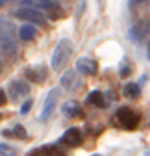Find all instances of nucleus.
<instances>
[{
  "mask_svg": "<svg viewBox=\"0 0 150 156\" xmlns=\"http://www.w3.org/2000/svg\"><path fill=\"white\" fill-rule=\"evenodd\" d=\"M58 97H60V91H58V89H50V91H48V95L45 97L43 108H41V115H39L41 121H48V119H50V115H52V112H54V106H56Z\"/></svg>",
  "mask_w": 150,
  "mask_h": 156,
  "instance_id": "423d86ee",
  "label": "nucleus"
},
{
  "mask_svg": "<svg viewBox=\"0 0 150 156\" xmlns=\"http://www.w3.org/2000/svg\"><path fill=\"white\" fill-rule=\"evenodd\" d=\"M145 156H150V151H148V152H146V154H145Z\"/></svg>",
  "mask_w": 150,
  "mask_h": 156,
  "instance_id": "a878e982",
  "label": "nucleus"
},
{
  "mask_svg": "<svg viewBox=\"0 0 150 156\" xmlns=\"http://www.w3.org/2000/svg\"><path fill=\"white\" fill-rule=\"evenodd\" d=\"M70 54H72V45H70V41H69V39H61V41L56 45L54 52H52V60H50L52 69H54V71H61V69L67 65Z\"/></svg>",
  "mask_w": 150,
  "mask_h": 156,
  "instance_id": "f03ea898",
  "label": "nucleus"
},
{
  "mask_svg": "<svg viewBox=\"0 0 150 156\" xmlns=\"http://www.w3.org/2000/svg\"><path fill=\"white\" fill-rule=\"evenodd\" d=\"M24 74H26V80H30L33 84H41V82L46 80V74L48 73H46V67L45 65H35V67L26 69Z\"/></svg>",
  "mask_w": 150,
  "mask_h": 156,
  "instance_id": "1a4fd4ad",
  "label": "nucleus"
},
{
  "mask_svg": "<svg viewBox=\"0 0 150 156\" xmlns=\"http://www.w3.org/2000/svg\"><path fill=\"white\" fill-rule=\"evenodd\" d=\"M2 4H4V0H0V6H2Z\"/></svg>",
  "mask_w": 150,
  "mask_h": 156,
  "instance_id": "bb28decb",
  "label": "nucleus"
},
{
  "mask_svg": "<svg viewBox=\"0 0 150 156\" xmlns=\"http://www.w3.org/2000/svg\"><path fill=\"white\" fill-rule=\"evenodd\" d=\"M32 106H33V101H32V99H28V101L21 106V113H22V115H26V113L32 110Z\"/></svg>",
  "mask_w": 150,
  "mask_h": 156,
  "instance_id": "aec40b11",
  "label": "nucleus"
},
{
  "mask_svg": "<svg viewBox=\"0 0 150 156\" xmlns=\"http://www.w3.org/2000/svg\"><path fill=\"white\" fill-rule=\"evenodd\" d=\"M4 2H8V0H4Z\"/></svg>",
  "mask_w": 150,
  "mask_h": 156,
  "instance_id": "cd10ccee",
  "label": "nucleus"
},
{
  "mask_svg": "<svg viewBox=\"0 0 150 156\" xmlns=\"http://www.w3.org/2000/svg\"><path fill=\"white\" fill-rule=\"evenodd\" d=\"M145 2H148V0H128L130 6H139V4H145Z\"/></svg>",
  "mask_w": 150,
  "mask_h": 156,
  "instance_id": "5701e85b",
  "label": "nucleus"
},
{
  "mask_svg": "<svg viewBox=\"0 0 150 156\" xmlns=\"http://www.w3.org/2000/svg\"><path fill=\"white\" fill-rule=\"evenodd\" d=\"M2 69H4V63H2V60H0V74H2Z\"/></svg>",
  "mask_w": 150,
  "mask_h": 156,
  "instance_id": "393cba45",
  "label": "nucleus"
},
{
  "mask_svg": "<svg viewBox=\"0 0 150 156\" xmlns=\"http://www.w3.org/2000/svg\"><path fill=\"white\" fill-rule=\"evenodd\" d=\"M61 86L67 89V91H70V89H74L78 86V76H76V71H67L63 76H61Z\"/></svg>",
  "mask_w": 150,
  "mask_h": 156,
  "instance_id": "4468645a",
  "label": "nucleus"
},
{
  "mask_svg": "<svg viewBox=\"0 0 150 156\" xmlns=\"http://www.w3.org/2000/svg\"><path fill=\"white\" fill-rule=\"evenodd\" d=\"M8 93L11 101H19L30 93V84L26 80H11L8 86Z\"/></svg>",
  "mask_w": 150,
  "mask_h": 156,
  "instance_id": "39448f33",
  "label": "nucleus"
},
{
  "mask_svg": "<svg viewBox=\"0 0 150 156\" xmlns=\"http://www.w3.org/2000/svg\"><path fill=\"white\" fill-rule=\"evenodd\" d=\"M87 101L93 104V106H97V108H106L107 106V101H106V95L102 93V91H98V89H95V91H91L89 95H87Z\"/></svg>",
  "mask_w": 150,
  "mask_h": 156,
  "instance_id": "ddd939ff",
  "label": "nucleus"
},
{
  "mask_svg": "<svg viewBox=\"0 0 150 156\" xmlns=\"http://www.w3.org/2000/svg\"><path fill=\"white\" fill-rule=\"evenodd\" d=\"M4 136H8V138H19V140H26V128L22 125H15L11 130H4L2 132Z\"/></svg>",
  "mask_w": 150,
  "mask_h": 156,
  "instance_id": "f3484780",
  "label": "nucleus"
},
{
  "mask_svg": "<svg viewBox=\"0 0 150 156\" xmlns=\"http://www.w3.org/2000/svg\"><path fill=\"white\" fill-rule=\"evenodd\" d=\"M76 71L82 74H87V76H95L98 67H97V62L91 60V58H80L76 62Z\"/></svg>",
  "mask_w": 150,
  "mask_h": 156,
  "instance_id": "9d476101",
  "label": "nucleus"
},
{
  "mask_svg": "<svg viewBox=\"0 0 150 156\" xmlns=\"http://www.w3.org/2000/svg\"><path fill=\"white\" fill-rule=\"evenodd\" d=\"M61 143H65V145H69V147H78V145L82 143V132H80L76 126L65 130V134L61 136Z\"/></svg>",
  "mask_w": 150,
  "mask_h": 156,
  "instance_id": "9b49d317",
  "label": "nucleus"
},
{
  "mask_svg": "<svg viewBox=\"0 0 150 156\" xmlns=\"http://www.w3.org/2000/svg\"><path fill=\"white\" fill-rule=\"evenodd\" d=\"M0 154L2 156H15L17 154V149L8 145V143H0Z\"/></svg>",
  "mask_w": 150,
  "mask_h": 156,
  "instance_id": "6ab92c4d",
  "label": "nucleus"
},
{
  "mask_svg": "<svg viewBox=\"0 0 150 156\" xmlns=\"http://www.w3.org/2000/svg\"><path fill=\"white\" fill-rule=\"evenodd\" d=\"M146 56H148V60H150V41H148V45H146Z\"/></svg>",
  "mask_w": 150,
  "mask_h": 156,
  "instance_id": "b1692460",
  "label": "nucleus"
},
{
  "mask_svg": "<svg viewBox=\"0 0 150 156\" xmlns=\"http://www.w3.org/2000/svg\"><path fill=\"white\" fill-rule=\"evenodd\" d=\"M95 156H97V154H95Z\"/></svg>",
  "mask_w": 150,
  "mask_h": 156,
  "instance_id": "c85d7f7f",
  "label": "nucleus"
},
{
  "mask_svg": "<svg viewBox=\"0 0 150 156\" xmlns=\"http://www.w3.org/2000/svg\"><path fill=\"white\" fill-rule=\"evenodd\" d=\"M28 156H60L58 151H54L52 147H37L28 152Z\"/></svg>",
  "mask_w": 150,
  "mask_h": 156,
  "instance_id": "a211bd4d",
  "label": "nucleus"
},
{
  "mask_svg": "<svg viewBox=\"0 0 150 156\" xmlns=\"http://www.w3.org/2000/svg\"><path fill=\"white\" fill-rule=\"evenodd\" d=\"M39 8L43 9V13H46L52 21H56V19H61L65 13H63V8L60 6L58 0H43V2H39Z\"/></svg>",
  "mask_w": 150,
  "mask_h": 156,
  "instance_id": "0eeeda50",
  "label": "nucleus"
},
{
  "mask_svg": "<svg viewBox=\"0 0 150 156\" xmlns=\"http://www.w3.org/2000/svg\"><path fill=\"white\" fill-rule=\"evenodd\" d=\"M115 115H117L119 125L124 126L126 130H134L139 125V113L135 110H132V108H128V106H121Z\"/></svg>",
  "mask_w": 150,
  "mask_h": 156,
  "instance_id": "20e7f679",
  "label": "nucleus"
},
{
  "mask_svg": "<svg viewBox=\"0 0 150 156\" xmlns=\"http://www.w3.org/2000/svg\"><path fill=\"white\" fill-rule=\"evenodd\" d=\"M130 73H132V71H130L128 65H122V67H121V76H128Z\"/></svg>",
  "mask_w": 150,
  "mask_h": 156,
  "instance_id": "4be33fe9",
  "label": "nucleus"
},
{
  "mask_svg": "<svg viewBox=\"0 0 150 156\" xmlns=\"http://www.w3.org/2000/svg\"><path fill=\"white\" fill-rule=\"evenodd\" d=\"M61 112H63L67 117H80V115H82V106H80L76 101H67V102L61 106Z\"/></svg>",
  "mask_w": 150,
  "mask_h": 156,
  "instance_id": "f8f14e48",
  "label": "nucleus"
},
{
  "mask_svg": "<svg viewBox=\"0 0 150 156\" xmlns=\"http://www.w3.org/2000/svg\"><path fill=\"white\" fill-rule=\"evenodd\" d=\"M148 32H150V23H148V21H141V23H137V24H134L132 28H130L128 35H130V39H132V41L141 43L143 39L148 35Z\"/></svg>",
  "mask_w": 150,
  "mask_h": 156,
  "instance_id": "6e6552de",
  "label": "nucleus"
},
{
  "mask_svg": "<svg viewBox=\"0 0 150 156\" xmlns=\"http://www.w3.org/2000/svg\"><path fill=\"white\" fill-rule=\"evenodd\" d=\"M15 17L24 21V23H28V24H35V26H45L46 24L45 13L41 9H37V8H19L15 11Z\"/></svg>",
  "mask_w": 150,
  "mask_h": 156,
  "instance_id": "7ed1b4c3",
  "label": "nucleus"
},
{
  "mask_svg": "<svg viewBox=\"0 0 150 156\" xmlns=\"http://www.w3.org/2000/svg\"><path fill=\"white\" fill-rule=\"evenodd\" d=\"M8 102V97H6V91L2 89V87H0V106H4Z\"/></svg>",
  "mask_w": 150,
  "mask_h": 156,
  "instance_id": "412c9836",
  "label": "nucleus"
},
{
  "mask_svg": "<svg viewBox=\"0 0 150 156\" xmlns=\"http://www.w3.org/2000/svg\"><path fill=\"white\" fill-rule=\"evenodd\" d=\"M122 93H124L126 99H137V97L141 95V87L137 84H134V82H128V84H124Z\"/></svg>",
  "mask_w": 150,
  "mask_h": 156,
  "instance_id": "dca6fc26",
  "label": "nucleus"
},
{
  "mask_svg": "<svg viewBox=\"0 0 150 156\" xmlns=\"http://www.w3.org/2000/svg\"><path fill=\"white\" fill-rule=\"evenodd\" d=\"M17 50H19V45L13 35V24L8 19H0V56L15 58Z\"/></svg>",
  "mask_w": 150,
  "mask_h": 156,
  "instance_id": "f257e3e1",
  "label": "nucleus"
},
{
  "mask_svg": "<svg viewBox=\"0 0 150 156\" xmlns=\"http://www.w3.org/2000/svg\"><path fill=\"white\" fill-rule=\"evenodd\" d=\"M35 35H37V28H35V24H28V23H24V24L21 26V30H19V37H21L22 41H32V39H35Z\"/></svg>",
  "mask_w": 150,
  "mask_h": 156,
  "instance_id": "2eb2a0df",
  "label": "nucleus"
}]
</instances>
